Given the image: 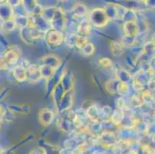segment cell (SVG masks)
Here are the masks:
<instances>
[{
    "mask_svg": "<svg viewBox=\"0 0 155 154\" xmlns=\"http://www.w3.org/2000/svg\"><path fill=\"white\" fill-rule=\"evenodd\" d=\"M91 19L93 23L97 26H101L107 23L108 19V15L106 10L103 8H95L91 12Z\"/></svg>",
    "mask_w": 155,
    "mask_h": 154,
    "instance_id": "cell-1",
    "label": "cell"
},
{
    "mask_svg": "<svg viewBox=\"0 0 155 154\" xmlns=\"http://www.w3.org/2000/svg\"><path fill=\"white\" fill-rule=\"evenodd\" d=\"M19 2H20V0H7V3L12 7L17 6Z\"/></svg>",
    "mask_w": 155,
    "mask_h": 154,
    "instance_id": "cell-2",
    "label": "cell"
},
{
    "mask_svg": "<svg viewBox=\"0 0 155 154\" xmlns=\"http://www.w3.org/2000/svg\"><path fill=\"white\" fill-rule=\"evenodd\" d=\"M5 2H7V0H0V4L5 3Z\"/></svg>",
    "mask_w": 155,
    "mask_h": 154,
    "instance_id": "cell-3",
    "label": "cell"
},
{
    "mask_svg": "<svg viewBox=\"0 0 155 154\" xmlns=\"http://www.w3.org/2000/svg\"><path fill=\"white\" fill-rule=\"evenodd\" d=\"M153 44H154L155 46V36H154V39H153Z\"/></svg>",
    "mask_w": 155,
    "mask_h": 154,
    "instance_id": "cell-4",
    "label": "cell"
},
{
    "mask_svg": "<svg viewBox=\"0 0 155 154\" xmlns=\"http://www.w3.org/2000/svg\"><path fill=\"white\" fill-rule=\"evenodd\" d=\"M141 1H143V2H146L147 1V0H141Z\"/></svg>",
    "mask_w": 155,
    "mask_h": 154,
    "instance_id": "cell-5",
    "label": "cell"
},
{
    "mask_svg": "<svg viewBox=\"0 0 155 154\" xmlns=\"http://www.w3.org/2000/svg\"><path fill=\"white\" fill-rule=\"evenodd\" d=\"M0 154H3L2 152H0Z\"/></svg>",
    "mask_w": 155,
    "mask_h": 154,
    "instance_id": "cell-6",
    "label": "cell"
}]
</instances>
